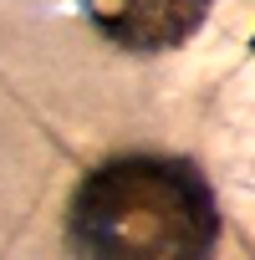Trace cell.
Listing matches in <instances>:
<instances>
[{"instance_id":"3957f363","label":"cell","mask_w":255,"mask_h":260,"mask_svg":"<svg viewBox=\"0 0 255 260\" xmlns=\"http://www.w3.org/2000/svg\"><path fill=\"white\" fill-rule=\"evenodd\" d=\"M250 46H255V41H250Z\"/></svg>"},{"instance_id":"6da1fadb","label":"cell","mask_w":255,"mask_h":260,"mask_svg":"<svg viewBox=\"0 0 255 260\" xmlns=\"http://www.w3.org/2000/svg\"><path fill=\"white\" fill-rule=\"evenodd\" d=\"M72 245L97 260H199L219 235L209 184L184 158H112L72 194Z\"/></svg>"},{"instance_id":"7a4b0ae2","label":"cell","mask_w":255,"mask_h":260,"mask_svg":"<svg viewBox=\"0 0 255 260\" xmlns=\"http://www.w3.org/2000/svg\"><path fill=\"white\" fill-rule=\"evenodd\" d=\"M82 6L92 26L122 51L184 46L209 16V0H82Z\"/></svg>"}]
</instances>
